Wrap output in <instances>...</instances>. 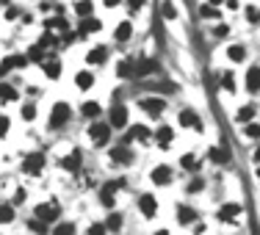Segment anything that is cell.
Segmentation results:
<instances>
[{"label":"cell","mask_w":260,"mask_h":235,"mask_svg":"<svg viewBox=\"0 0 260 235\" xmlns=\"http://www.w3.org/2000/svg\"><path fill=\"white\" fill-rule=\"evenodd\" d=\"M89 136H92V141L97 147H103L108 141V136H111V124L108 122H94L92 127H89Z\"/></svg>","instance_id":"obj_1"},{"label":"cell","mask_w":260,"mask_h":235,"mask_svg":"<svg viewBox=\"0 0 260 235\" xmlns=\"http://www.w3.org/2000/svg\"><path fill=\"white\" fill-rule=\"evenodd\" d=\"M70 122V105L67 103H56L53 105V114H50V127H61V124Z\"/></svg>","instance_id":"obj_2"},{"label":"cell","mask_w":260,"mask_h":235,"mask_svg":"<svg viewBox=\"0 0 260 235\" xmlns=\"http://www.w3.org/2000/svg\"><path fill=\"white\" fill-rule=\"evenodd\" d=\"M42 166H44V155H42V152H34V155L25 158L22 172H25V174H39V172H42Z\"/></svg>","instance_id":"obj_3"},{"label":"cell","mask_w":260,"mask_h":235,"mask_svg":"<svg viewBox=\"0 0 260 235\" xmlns=\"http://www.w3.org/2000/svg\"><path fill=\"white\" fill-rule=\"evenodd\" d=\"M58 213H61V210H58L56 205H39V207H36V219L44 221V224L56 221V219H58Z\"/></svg>","instance_id":"obj_4"},{"label":"cell","mask_w":260,"mask_h":235,"mask_svg":"<svg viewBox=\"0 0 260 235\" xmlns=\"http://www.w3.org/2000/svg\"><path fill=\"white\" fill-rule=\"evenodd\" d=\"M139 207H141V213L147 216H155V210H158V202H155L152 194H144V196H139Z\"/></svg>","instance_id":"obj_5"},{"label":"cell","mask_w":260,"mask_h":235,"mask_svg":"<svg viewBox=\"0 0 260 235\" xmlns=\"http://www.w3.org/2000/svg\"><path fill=\"white\" fill-rule=\"evenodd\" d=\"M152 183L155 186H169V183H172V169H169V166H158L152 172Z\"/></svg>","instance_id":"obj_6"},{"label":"cell","mask_w":260,"mask_h":235,"mask_svg":"<svg viewBox=\"0 0 260 235\" xmlns=\"http://www.w3.org/2000/svg\"><path fill=\"white\" fill-rule=\"evenodd\" d=\"M111 160H113V163H119V166H125V163L133 160V152L125 150V147H113V150H111Z\"/></svg>","instance_id":"obj_7"},{"label":"cell","mask_w":260,"mask_h":235,"mask_svg":"<svg viewBox=\"0 0 260 235\" xmlns=\"http://www.w3.org/2000/svg\"><path fill=\"white\" fill-rule=\"evenodd\" d=\"M125 122H127V111L122 108V105H113L111 108V122L108 124H111V127H122Z\"/></svg>","instance_id":"obj_8"},{"label":"cell","mask_w":260,"mask_h":235,"mask_svg":"<svg viewBox=\"0 0 260 235\" xmlns=\"http://www.w3.org/2000/svg\"><path fill=\"white\" fill-rule=\"evenodd\" d=\"M119 186H122V183H106V186H103V194H100L103 205H108V207L113 205V194H116V188H119Z\"/></svg>","instance_id":"obj_9"},{"label":"cell","mask_w":260,"mask_h":235,"mask_svg":"<svg viewBox=\"0 0 260 235\" xmlns=\"http://www.w3.org/2000/svg\"><path fill=\"white\" fill-rule=\"evenodd\" d=\"M238 213H241V205L230 202V205H224L222 210H219V221H232V219H235Z\"/></svg>","instance_id":"obj_10"},{"label":"cell","mask_w":260,"mask_h":235,"mask_svg":"<svg viewBox=\"0 0 260 235\" xmlns=\"http://www.w3.org/2000/svg\"><path fill=\"white\" fill-rule=\"evenodd\" d=\"M194 219H197V210H194V207H188V205L177 207V221H180V224H191Z\"/></svg>","instance_id":"obj_11"},{"label":"cell","mask_w":260,"mask_h":235,"mask_svg":"<svg viewBox=\"0 0 260 235\" xmlns=\"http://www.w3.org/2000/svg\"><path fill=\"white\" fill-rule=\"evenodd\" d=\"M61 166L64 169H67V172H77V169H80V152H72V155H67V158L61 160Z\"/></svg>","instance_id":"obj_12"},{"label":"cell","mask_w":260,"mask_h":235,"mask_svg":"<svg viewBox=\"0 0 260 235\" xmlns=\"http://www.w3.org/2000/svg\"><path fill=\"white\" fill-rule=\"evenodd\" d=\"M141 108L147 114H161L163 111V100H141Z\"/></svg>","instance_id":"obj_13"},{"label":"cell","mask_w":260,"mask_h":235,"mask_svg":"<svg viewBox=\"0 0 260 235\" xmlns=\"http://www.w3.org/2000/svg\"><path fill=\"white\" fill-rule=\"evenodd\" d=\"M246 86H249V91H258L260 89V69H249V75H246Z\"/></svg>","instance_id":"obj_14"},{"label":"cell","mask_w":260,"mask_h":235,"mask_svg":"<svg viewBox=\"0 0 260 235\" xmlns=\"http://www.w3.org/2000/svg\"><path fill=\"white\" fill-rule=\"evenodd\" d=\"M155 141H158L161 147H166L169 141H172V127H161V130L155 133Z\"/></svg>","instance_id":"obj_15"},{"label":"cell","mask_w":260,"mask_h":235,"mask_svg":"<svg viewBox=\"0 0 260 235\" xmlns=\"http://www.w3.org/2000/svg\"><path fill=\"white\" fill-rule=\"evenodd\" d=\"M28 230H31V233H36V235H47V233H50L47 224H44V221H39V219L28 221Z\"/></svg>","instance_id":"obj_16"},{"label":"cell","mask_w":260,"mask_h":235,"mask_svg":"<svg viewBox=\"0 0 260 235\" xmlns=\"http://www.w3.org/2000/svg\"><path fill=\"white\" fill-rule=\"evenodd\" d=\"M8 221H14V207L0 205V224H8Z\"/></svg>","instance_id":"obj_17"},{"label":"cell","mask_w":260,"mask_h":235,"mask_svg":"<svg viewBox=\"0 0 260 235\" xmlns=\"http://www.w3.org/2000/svg\"><path fill=\"white\" fill-rule=\"evenodd\" d=\"M53 235H75V224H72V221H61V224L53 230Z\"/></svg>","instance_id":"obj_18"},{"label":"cell","mask_w":260,"mask_h":235,"mask_svg":"<svg viewBox=\"0 0 260 235\" xmlns=\"http://www.w3.org/2000/svg\"><path fill=\"white\" fill-rule=\"evenodd\" d=\"M127 138H141V141H147V138H149V130H147V127H141V124H136Z\"/></svg>","instance_id":"obj_19"},{"label":"cell","mask_w":260,"mask_h":235,"mask_svg":"<svg viewBox=\"0 0 260 235\" xmlns=\"http://www.w3.org/2000/svg\"><path fill=\"white\" fill-rule=\"evenodd\" d=\"M106 227H108V230H119V227H122V216H119V213H111V216L106 219Z\"/></svg>","instance_id":"obj_20"},{"label":"cell","mask_w":260,"mask_h":235,"mask_svg":"<svg viewBox=\"0 0 260 235\" xmlns=\"http://www.w3.org/2000/svg\"><path fill=\"white\" fill-rule=\"evenodd\" d=\"M89 61H92V64H103V61H106V50H103V47L92 50V53H89Z\"/></svg>","instance_id":"obj_21"},{"label":"cell","mask_w":260,"mask_h":235,"mask_svg":"<svg viewBox=\"0 0 260 235\" xmlns=\"http://www.w3.org/2000/svg\"><path fill=\"white\" fill-rule=\"evenodd\" d=\"M116 72H119L122 78H133V64H130V61H122L119 67H116Z\"/></svg>","instance_id":"obj_22"},{"label":"cell","mask_w":260,"mask_h":235,"mask_svg":"<svg viewBox=\"0 0 260 235\" xmlns=\"http://www.w3.org/2000/svg\"><path fill=\"white\" fill-rule=\"evenodd\" d=\"M75 11L80 14V17H86V14H92V0H80L75 6Z\"/></svg>","instance_id":"obj_23"},{"label":"cell","mask_w":260,"mask_h":235,"mask_svg":"<svg viewBox=\"0 0 260 235\" xmlns=\"http://www.w3.org/2000/svg\"><path fill=\"white\" fill-rule=\"evenodd\" d=\"M92 83H94V78L89 75V72H80V75H77V86H80V89H89Z\"/></svg>","instance_id":"obj_24"},{"label":"cell","mask_w":260,"mask_h":235,"mask_svg":"<svg viewBox=\"0 0 260 235\" xmlns=\"http://www.w3.org/2000/svg\"><path fill=\"white\" fill-rule=\"evenodd\" d=\"M180 122H183L186 127H197V117H194L191 111H183V117H180Z\"/></svg>","instance_id":"obj_25"},{"label":"cell","mask_w":260,"mask_h":235,"mask_svg":"<svg viewBox=\"0 0 260 235\" xmlns=\"http://www.w3.org/2000/svg\"><path fill=\"white\" fill-rule=\"evenodd\" d=\"M116 39H119V41L130 39V25H127V22H122V25L116 28Z\"/></svg>","instance_id":"obj_26"},{"label":"cell","mask_w":260,"mask_h":235,"mask_svg":"<svg viewBox=\"0 0 260 235\" xmlns=\"http://www.w3.org/2000/svg\"><path fill=\"white\" fill-rule=\"evenodd\" d=\"M44 72H47L50 78H58V72H61V67H58V61H47V64H44Z\"/></svg>","instance_id":"obj_27"},{"label":"cell","mask_w":260,"mask_h":235,"mask_svg":"<svg viewBox=\"0 0 260 235\" xmlns=\"http://www.w3.org/2000/svg\"><path fill=\"white\" fill-rule=\"evenodd\" d=\"M100 114V105L97 103H86L83 105V117H97Z\"/></svg>","instance_id":"obj_28"},{"label":"cell","mask_w":260,"mask_h":235,"mask_svg":"<svg viewBox=\"0 0 260 235\" xmlns=\"http://www.w3.org/2000/svg\"><path fill=\"white\" fill-rule=\"evenodd\" d=\"M244 47H238V44H235V47H230V58H232V61H241V58H244Z\"/></svg>","instance_id":"obj_29"},{"label":"cell","mask_w":260,"mask_h":235,"mask_svg":"<svg viewBox=\"0 0 260 235\" xmlns=\"http://www.w3.org/2000/svg\"><path fill=\"white\" fill-rule=\"evenodd\" d=\"M246 136H249V138H260V124H246Z\"/></svg>","instance_id":"obj_30"},{"label":"cell","mask_w":260,"mask_h":235,"mask_svg":"<svg viewBox=\"0 0 260 235\" xmlns=\"http://www.w3.org/2000/svg\"><path fill=\"white\" fill-rule=\"evenodd\" d=\"M222 83H224V89L232 91L235 89V80H232V72H224V78H222Z\"/></svg>","instance_id":"obj_31"},{"label":"cell","mask_w":260,"mask_h":235,"mask_svg":"<svg viewBox=\"0 0 260 235\" xmlns=\"http://www.w3.org/2000/svg\"><path fill=\"white\" fill-rule=\"evenodd\" d=\"M252 114H255V108H252V105H246V108L238 114V119H241V122H249V117H252Z\"/></svg>","instance_id":"obj_32"},{"label":"cell","mask_w":260,"mask_h":235,"mask_svg":"<svg viewBox=\"0 0 260 235\" xmlns=\"http://www.w3.org/2000/svg\"><path fill=\"white\" fill-rule=\"evenodd\" d=\"M180 163H183V169H197V163H194V155H183V160H180Z\"/></svg>","instance_id":"obj_33"},{"label":"cell","mask_w":260,"mask_h":235,"mask_svg":"<svg viewBox=\"0 0 260 235\" xmlns=\"http://www.w3.org/2000/svg\"><path fill=\"white\" fill-rule=\"evenodd\" d=\"M97 28H100V22H97V20H86V22H83V31H89V34H94Z\"/></svg>","instance_id":"obj_34"},{"label":"cell","mask_w":260,"mask_h":235,"mask_svg":"<svg viewBox=\"0 0 260 235\" xmlns=\"http://www.w3.org/2000/svg\"><path fill=\"white\" fill-rule=\"evenodd\" d=\"M86 235H106V227H103V224H92Z\"/></svg>","instance_id":"obj_35"},{"label":"cell","mask_w":260,"mask_h":235,"mask_svg":"<svg viewBox=\"0 0 260 235\" xmlns=\"http://www.w3.org/2000/svg\"><path fill=\"white\" fill-rule=\"evenodd\" d=\"M0 97H3V100H11V97H14V89H8V86H0Z\"/></svg>","instance_id":"obj_36"},{"label":"cell","mask_w":260,"mask_h":235,"mask_svg":"<svg viewBox=\"0 0 260 235\" xmlns=\"http://www.w3.org/2000/svg\"><path fill=\"white\" fill-rule=\"evenodd\" d=\"M34 114H36V108H34V105H25V108H22V117L28 119V122L34 119Z\"/></svg>","instance_id":"obj_37"},{"label":"cell","mask_w":260,"mask_h":235,"mask_svg":"<svg viewBox=\"0 0 260 235\" xmlns=\"http://www.w3.org/2000/svg\"><path fill=\"white\" fill-rule=\"evenodd\" d=\"M163 17H169V20L175 17V6L172 3H163Z\"/></svg>","instance_id":"obj_38"},{"label":"cell","mask_w":260,"mask_h":235,"mask_svg":"<svg viewBox=\"0 0 260 235\" xmlns=\"http://www.w3.org/2000/svg\"><path fill=\"white\" fill-rule=\"evenodd\" d=\"M199 188H202V180H191V186H188V191L191 194H197Z\"/></svg>","instance_id":"obj_39"},{"label":"cell","mask_w":260,"mask_h":235,"mask_svg":"<svg viewBox=\"0 0 260 235\" xmlns=\"http://www.w3.org/2000/svg\"><path fill=\"white\" fill-rule=\"evenodd\" d=\"M6 130H8V119L0 117V133H6Z\"/></svg>","instance_id":"obj_40"},{"label":"cell","mask_w":260,"mask_h":235,"mask_svg":"<svg viewBox=\"0 0 260 235\" xmlns=\"http://www.w3.org/2000/svg\"><path fill=\"white\" fill-rule=\"evenodd\" d=\"M127 3H130V8H141L144 6V0H127Z\"/></svg>","instance_id":"obj_41"},{"label":"cell","mask_w":260,"mask_h":235,"mask_svg":"<svg viewBox=\"0 0 260 235\" xmlns=\"http://www.w3.org/2000/svg\"><path fill=\"white\" fill-rule=\"evenodd\" d=\"M227 31H230L227 25H219V28H216V34H219V36H227Z\"/></svg>","instance_id":"obj_42"},{"label":"cell","mask_w":260,"mask_h":235,"mask_svg":"<svg viewBox=\"0 0 260 235\" xmlns=\"http://www.w3.org/2000/svg\"><path fill=\"white\" fill-rule=\"evenodd\" d=\"M255 160H258V163H260V147H258V152H255Z\"/></svg>","instance_id":"obj_43"},{"label":"cell","mask_w":260,"mask_h":235,"mask_svg":"<svg viewBox=\"0 0 260 235\" xmlns=\"http://www.w3.org/2000/svg\"><path fill=\"white\" fill-rule=\"evenodd\" d=\"M106 3H108V6H116V3H119V0H106Z\"/></svg>","instance_id":"obj_44"},{"label":"cell","mask_w":260,"mask_h":235,"mask_svg":"<svg viewBox=\"0 0 260 235\" xmlns=\"http://www.w3.org/2000/svg\"><path fill=\"white\" fill-rule=\"evenodd\" d=\"M155 235H169V233H166V230H158V233H155Z\"/></svg>","instance_id":"obj_45"},{"label":"cell","mask_w":260,"mask_h":235,"mask_svg":"<svg viewBox=\"0 0 260 235\" xmlns=\"http://www.w3.org/2000/svg\"><path fill=\"white\" fill-rule=\"evenodd\" d=\"M258 180H260V169H258Z\"/></svg>","instance_id":"obj_46"}]
</instances>
